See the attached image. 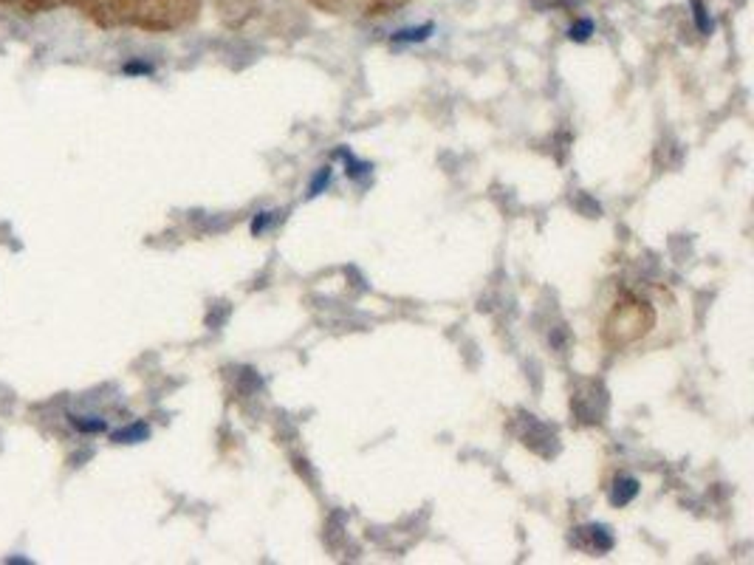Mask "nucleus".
I'll use <instances>...</instances> for the list:
<instances>
[{"instance_id": "1", "label": "nucleus", "mask_w": 754, "mask_h": 565, "mask_svg": "<svg viewBox=\"0 0 754 565\" xmlns=\"http://www.w3.org/2000/svg\"><path fill=\"white\" fill-rule=\"evenodd\" d=\"M653 322V314L647 308V303H639V300H627L616 308V314L611 317L608 322V334L613 336L616 345H627L633 342L636 336H641L647 331V325Z\"/></svg>"}, {"instance_id": "2", "label": "nucleus", "mask_w": 754, "mask_h": 565, "mask_svg": "<svg viewBox=\"0 0 754 565\" xmlns=\"http://www.w3.org/2000/svg\"><path fill=\"white\" fill-rule=\"evenodd\" d=\"M636 495H639V481L622 478V481H616V486L611 492V500H613V506H627Z\"/></svg>"}, {"instance_id": "3", "label": "nucleus", "mask_w": 754, "mask_h": 565, "mask_svg": "<svg viewBox=\"0 0 754 565\" xmlns=\"http://www.w3.org/2000/svg\"><path fill=\"white\" fill-rule=\"evenodd\" d=\"M588 540H591V548L599 554V551H611L613 548V534L605 528V526H588V528H580Z\"/></svg>"}, {"instance_id": "4", "label": "nucleus", "mask_w": 754, "mask_h": 565, "mask_svg": "<svg viewBox=\"0 0 754 565\" xmlns=\"http://www.w3.org/2000/svg\"><path fill=\"white\" fill-rule=\"evenodd\" d=\"M433 32H435L433 23H424V26H418V29H402V32L393 34V43H424Z\"/></svg>"}, {"instance_id": "5", "label": "nucleus", "mask_w": 754, "mask_h": 565, "mask_svg": "<svg viewBox=\"0 0 754 565\" xmlns=\"http://www.w3.org/2000/svg\"><path fill=\"white\" fill-rule=\"evenodd\" d=\"M692 20L698 26L701 34H709L712 32V20H709V12L703 6V0H692Z\"/></svg>"}, {"instance_id": "6", "label": "nucleus", "mask_w": 754, "mask_h": 565, "mask_svg": "<svg viewBox=\"0 0 754 565\" xmlns=\"http://www.w3.org/2000/svg\"><path fill=\"white\" fill-rule=\"evenodd\" d=\"M591 34H594V20H588V18L577 20V23L571 26V32H568V37H571V40H577V43H585Z\"/></svg>"}, {"instance_id": "7", "label": "nucleus", "mask_w": 754, "mask_h": 565, "mask_svg": "<svg viewBox=\"0 0 754 565\" xmlns=\"http://www.w3.org/2000/svg\"><path fill=\"white\" fill-rule=\"evenodd\" d=\"M328 184H331V167H322V170L314 175V181H311V196H319Z\"/></svg>"}, {"instance_id": "8", "label": "nucleus", "mask_w": 754, "mask_h": 565, "mask_svg": "<svg viewBox=\"0 0 754 565\" xmlns=\"http://www.w3.org/2000/svg\"><path fill=\"white\" fill-rule=\"evenodd\" d=\"M144 436H147V430L139 424V427H130L124 433H116V441H122V438H144Z\"/></svg>"}, {"instance_id": "9", "label": "nucleus", "mask_w": 754, "mask_h": 565, "mask_svg": "<svg viewBox=\"0 0 754 565\" xmlns=\"http://www.w3.org/2000/svg\"><path fill=\"white\" fill-rule=\"evenodd\" d=\"M269 218H271V212H260V218H255V221H252V232H255V235H260V232L266 229Z\"/></svg>"}]
</instances>
